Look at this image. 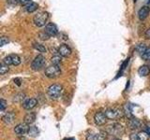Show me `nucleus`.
<instances>
[{
  "mask_svg": "<svg viewBox=\"0 0 150 140\" xmlns=\"http://www.w3.org/2000/svg\"><path fill=\"white\" fill-rule=\"evenodd\" d=\"M105 131L107 132V134L114 135V136H120V135H123L125 133L124 127L120 123H117L108 125Z\"/></svg>",
  "mask_w": 150,
  "mask_h": 140,
  "instance_id": "nucleus-1",
  "label": "nucleus"
},
{
  "mask_svg": "<svg viewBox=\"0 0 150 140\" xmlns=\"http://www.w3.org/2000/svg\"><path fill=\"white\" fill-rule=\"evenodd\" d=\"M62 91H63V88L61 85H59V84H53V85H51L48 88L47 93H48V95L51 99L56 100L60 97Z\"/></svg>",
  "mask_w": 150,
  "mask_h": 140,
  "instance_id": "nucleus-2",
  "label": "nucleus"
},
{
  "mask_svg": "<svg viewBox=\"0 0 150 140\" xmlns=\"http://www.w3.org/2000/svg\"><path fill=\"white\" fill-rule=\"evenodd\" d=\"M49 19V14L48 12H40V13H38L37 15L34 17L33 19V21H34V23L35 25L38 26V27H42L44 26L46 23H47V21H48Z\"/></svg>",
  "mask_w": 150,
  "mask_h": 140,
  "instance_id": "nucleus-3",
  "label": "nucleus"
},
{
  "mask_svg": "<svg viewBox=\"0 0 150 140\" xmlns=\"http://www.w3.org/2000/svg\"><path fill=\"white\" fill-rule=\"evenodd\" d=\"M60 74H61V70H60L59 65L53 64L45 69V76L47 78H54L56 77H58Z\"/></svg>",
  "mask_w": 150,
  "mask_h": 140,
  "instance_id": "nucleus-4",
  "label": "nucleus"
},
{
  "mask_svg": "<svg viewBox=\"0 0 150 140\" xmlns=\"http://www.w3.org/2000/svg\"><path fill=\"white\" fill-rule=\"evenodd\" d=\"M106 131H98V132H90L86 134V140H105L107 138Z\"/></svg>",
  "mask_w": 150,
  "mask_h": 140,
  "instance_id": "nucleus-5",
  "label": "nucleus"
},
{
  "mask_svg": "<svg viewBox=\"0 0 150 140\" xmlns=\"http://www.w3.org/2000/svg\"><path fill=\"white\" fill-rule=\"evenodd\" d=\"M45 64V57L43 55H38L35 57V59L33 60V62L31 64V68L35 71H38V70H40L42 67L44 66Z\"/></svg>",
  "mask_w": 150,
  "mask_h": 140,
  "instance_id": "nucleus-6",
  "label": "nucleus"
},
{
  "mask_svg": "<svg viewBox=\"0 0 150 140\" xmlns=\"http://www.w3.org/2000/svg\"><path fill=\"white\" fill-rule=\"evenodd\" d=\"M123 114H124V111L117 109V108H109L105 111V115L107 117V119H109V120H116V119L122 118Z\"/></svg>",
  "mask_w": 150,
  "mask_h": 140,
  "instance_id": "nucleus-7",
  "label": "nucleus"
},
{
  "mask_svg": "<svg viewBox=\"0 0 150 140\" xmlns=\"http://www.w3.org/2000/svg\"><path fill=\"white\" fill-rule=\"evenodd\" d=\"M28 130H29V127H28V125L25 123H20L15 126V128H14V133H15L18 136H22V135H25L26 133H28Z\"/></svg>",
  "mask_w": 150,
  "mask_h": 140,
  "instance_id": "nucleus-8",
  "label": "nucleus"
},
{
  "mask_svg": "<svg viewBox=\"0 0 150 140\" xmlns=\"http://www.w3.org/2000/svg\"><path fill=\"white\" fill-rule=\"evenodd\" d=\"M94 120H95V123L98 126L104 125L107 121V117L105 115V113L103 112H97L94 116Z\"/></svg>",
  "mask_w": 150,
  "mask_h": 140,
  "instance_id": "nucleus-9",
  "label": "nucleus"
},
{
  "mask_svg": "<svg viewBox=\"0 0 150 140\" xmlns=\"http://www.w3.org/2000/svg\"><path fill=\"white\" fill-rule=\"evenodd\" d=\"M44 32L46 33L47 35H49L50 36H54L57 35L58 30H57V27L53 22H50L48 24H46L45 26V30Z\"/></svg>",
  "mask_w": 150,
  "mask_h": 140,
  "instance_id": "nucleus-10",
  "label": "nucleus"
},
{
  "mask_svg": "<svg viewBox=\"0 0 150 140\" xmlns=\"http://www.w3.org/2000/svg\"><path fill=\"white\" fill-rule=\"evenodd\" d=\"M141 126H142V123L138 119L133 118V117L128 120V127L130 130H137L141 128Z\"/></svg>",
  "mask_w": 150,
  "mask_h": 140,
  "instance_id": "nucleus-11",
  "label": "nucleus"
},
{
  "mask_svg": "<svg viewBox=\"0 0 150 140\" xmlns=\"http://www.w3.org/2000/svg\"><path fill=\"white\" fill-rule=\"evenodd\" d=\"M38 105V100L36 98H30V99H27L23 103V107L26 110H30Z\"/></svg>",
  "mask_w": 150,
  "mask_h": 140,
  "instance_id": "nucleus-12",
  "label": "nucleus"
},
{
  "mask_svg": "<svg viewBox=\"0 0 150 140\" xmlns=\"http://www.w3.org/2000/svg\"><path fill=\"white\" fill-rule=\"evenodd\" d=\"M58 53L59 55L62 56V57H68V56L71 54V50H70V48L68 45L62 44V45H60L58 49Z\"/></svg>",
  "mask_w": 150,
  "mask_h": 140,
  "instance_id": "nucleus-13",
  "label": "nucleus"
},
{
  "mask_svg": "<svg viewBox=\"0 0 150 140\" xmlns=\"http://www.w3.org/2000/svg\"><path fill=\"white\" fill-rule=\"evenodd\" d=\"M148 15H149V8L147 6H144L143 8H141L140 10L138 11V17L141 21L145 20Z\"/></svg>",
  "mask_w": 150,
  "mask_h": 140,
  "instance_id": "nucleus-14",
  "label": "nucleus"
},
{
  "mask_svg": "<svg viewBox=\"0 0 150 140\" xmlns=\"http://www.w3.org/2000/svg\"><path fill=\"white\" fill-rule=\"evenodd\" d=\"M14 120H15V114L12 113V112H8L7 114H5L2 118V120L4 123L6 124H11Z\"/></svg>",
  "mask_w": 150,
  "mask_h": 140,
  "instance_id": "nucleus-15",
  "label": "nucleus"
},
{
  "mask_svg": "<svg viewBox=\"0 0 150 140\" xmlns=\"http://www.w3.org/2000/svg\"><path fill=\"white\" fill-rule=\"evenodd\" d=\"M149 73H150V68L148 65H142L138 70V74L141 77H146L149 75Z\"/></svg>",
  "mask_w": 150,
  "mask_h": 140,
  "instance_id": "nucleus-16",
  "label": "nucleus"
},
{
  "mask_svg": "<svg viewBox=\"0 0 150 140\" xmlns=\"http://www.w3.org/2000/svg\"><path fill=\"white\" fill-rule=\"evenodd\" d=\"M36 120V114L34 113V112H30V113H28L25 116V119H23V120H25V123L26 124H31L35 121Z\"/></svg>",
  "mask_w": 150,
  "mask_h": 140,
  "instance_id": "nucleus-17",
  "label": "nucleus"
},
{
  "mask_svg": "<svg viewBox=\"0 0 150 140\" xmlns=\"http://www.w3.org/2000/svg\"><path fill=\"white\" fill-rule=\"evenodd\" d=\"M38 8H39V5H38L37 3H35V2H31L30 4H28L27 6L25 7V9H26L27 12L32 13V12L36 11L38 9Z\"/></svg>",
  "mask_w": 150,
  "mask_h": 140,
  "instance_id": "nucleus-18",
  "label": "nucleus"
},
{
  "mask_svg": "<svg viewBox=\"0 0 150 140\" xmlns=\"http://www.w3.org/2000/svg\"><path fill=\"white\" fill-rule=\"evenodd\" d=\"M27 134L31 137H36L37 135L39 134V129H38L37 126H32V127H29Z\"/></svg>",
  "mask_w": 150,
  "mask_h": 140,
  "instance_id": "nucleus-19",
  "label": "nucleus"
},
{
  "mask_svg": "<svg viewBox=\"0 0 150 140\" xmlns=\"http://www.w3.org/2000/svg\"><path fill=\"white\" fill-rule=\"evenodd\" d=\"M147 50V47L145 46V44H138L137 46H136V50H137V52H139L141 55H143L145 51H146Z\"/></svg>",
  "mask_w": 150,
  "mask_h": 140,
  "instance_id": "nucleus-20",
  "label": "nucleus"
},
{
  "mask_svg": "<svg viewBox=\"0 0 150 140\" xmlns=\"http://www.w3.org/2000/svg\"><path fill=\"white\" fill-rule=\"evenodd\" d=\"M11 64L12 65H15V66H17V65H19L21 64V58L19 57L18 55L16 54H11Z\"/></svg>",
  "mask_w": 150,
  "mask_h": 140,
  "instance_id": "nucleus-21",
  "label": "nucleus"
},
{
  "mask_svg": "<svg viewBox=\"0 0 150 140\" xmlns=\"http://www.w3.org/2000/svg\"><path fill=\"white\" fill-rule=\"evenodd\" d=\"M123 111H124V114H126V116L128 117L129 119L130 118H132V113H131V108H130V106L129 105H126L124 106V108H123Z\"/></svg>",
  "mask_w": 150,
  "mask_h": 140,
  "instance_id": "nucleus-22",
  "label": "nucleus"
},
{
  "mask_svg": "<svg viewBox=\"0 0 150 140\" xmlns=\"http://www.w3.org/2000/svg\"><path fill=\"white\" fill-rule=\"evenodd\" d=\"M149 138V134L145 131H143V132H140L138 134V140H148Z\"/></svg>",
  "mask_w": 150,
  "mask_h": 140,
  "instance_id": "nucleus-23",
  "label": "nucleus"
},
{
  "mask_svg": "<svg viewBox=\"0 0 150 140\" xmlns=\"http://www.w3.org/2000/svg\"><path fill=\"white\" fill-rule=\"evenodd\" d=\"M33 47H34V49H36L37 50H39L40 52H46V51H47V49L45 48V47H44L43 45H41V44L34 43Z\"/></svg>",
  "mask_w": 150,
  "mask_h": 140,
  "instance_id": "nucleus-24",
  "label": "nucleus"
},
{
  "mask_svg": "<svg viewBox=\"0 0 150 140\" xmlns=\"http://www.w3.org/2000/svg\"><path fill=\"white\" fill-rule=\"evenodd\" d=\"M9 65H8V64H4L3 62H2V64H1V66H0V74L1 75H5L6 73H8V70H9Z\"/></svg>",
  "mask_w": 150,
  "mask_h": 140,
  "instance_id": "nucleus-25",
  "label": "nucleus"
},
{
  "mask_svg": "<svg viewBox=\"0 0 150 140\" xmlns=\"http://www.w3.org/2000/svg\"><path fill=\"white\" fill-rule=\"evenodd\" d=\"M61 55H55L54 56L53 58L51 59V62L53 64H56V65H59L61 64Z\"/></svg>",
  "mask_w": 150,
  "mask_h": 140,
  "instance_id": "nucleus-26",
  "label": "nucleus"
},
{
  "mask_svg": "<svg viewBox=\"0 0 150 140\" xmlns=\"http://www.w3.org/2000/svg\"><path fill=\"white\" fill-rule=\"evenodd\" d=\"M25 94L23 93H18V94H16L15 96H14L13 98V101L14 102H21L22 100L25 99Z\"/></svg>",
  "mask_w": 150,
  "mask_h": 140,
  "instance_id": "nucleus-27",
  "label": "nucleus"
},
{
  "mask_svg": "<svg viewBox=\"0 0 150 140\" xmlns=\"http://www.w3.org/2000/svg\"><path fill=\"white\" fill-rule=\"evenodd\" d=\"M3 63L8 64V65H12V64H11V55L6 56V57L3 59Z\"/></svg>",
  "mask_w": 150,
  "mask_h": 140,
  "instance_id": "nucleus-28",
  "label": "nucleus"
},
{
  "mask_svg": "<svg viewBox=\"0 0 150 140\" xmlns=\"http://www.w3.org/2000/svg\"><path fill=\"white\" fill-rule=\"evenodd\" d=\"M142 57L144 60L145 61H147V60H150V49H147L146 51L142 55Z\"/></svg>",
  "mask_w": 150,
  "mask_h": 140,
  "instance_id": "nucleus-29",
  "label": "nucleus"
},
{
  "mask_svg": "<svg viewBox=\"0 0 150 140\" xmlns=\"http://www.w3.org/2000/svg\"><path fill=\"white\" fill-rule=\"evenodd\" d=\"M9 42V39L6 36H2L1 39H0V46H5L6 44H8Z\"/></svg>",
  "mask_w": 150,
  "mask_h": 140,
  "instance_id": "nucleus-30",
  "label": "nucleus"
},
{
  "mask_svg": "<svg viewBox=\"0 0 150 140\" xmlns=\"http://www.w3.org/2000/svg\"><path fill=\"white\" fill-rule=\"evenodd\" d=\"M39 36H40V38H41L42 40H47V39H49V37H50V36H49V35H47L45 32H43V33H40Z\"/></svg>",
  "mask_w": 150,
  "mask_h": 140,
  "instance_id": "nucleus-31",
  "label": "nucleus"
},
{
  "mask_svg": "<svg viewBox=\"0 0 150 140\" xmlns=\"http://www.w3.org/2000/svg\"><path fill=\"white\" fill-rule=\"evenodd\" d=\"M6 106H7V102L4 99H1V101H0V108H1V111H4Z\"/></svg>",
  "mask_w": 150,
  "mask_h": 140,
  "instance_id": "nucleus-32",
  "label": "nucleus"
},
{
  "mask_svg": "<svg viewBox=\"0 0 150 140\" xmlns=\"http://www.w3.org/2000/svg\"><path fill=\"white\" fill-rule=\"evenodd\" d=\"M7 3L8 5H11V6H15V5H17L19 2V0H7Z\"/></svg>",
  "mask_w": 150,
  "mask_h": 140,
  "instance_id": "nucleus-33",
  "label": "nucleus"
},
{
  "mask_svg": "<svg viewBox=\"0 0 150 140\" xmlns=\"http://www.w3.org/2000/svg\"><path fill=\"white\" fill-rule=\"evenodd\" d=\"M19 2H20L22 5H23V6H27V5L28 4H30L32 1H31V0H19Z\"/></svg>",
  "mask_w": 150,
  "mask_h": 140,
  "instance_id": "nucleus-34",
  "label": "nucleus"
},
{
  "mask_svg": "<svg viewBox=\"0 0 150 140\" xmlns=\"http://www.w3.org/2000/svg\"><path fill=\"white\" fill-rule=\"evenodd\" d=\"M129 139L130 140H138V134H135V133L131 134L129 135Z\"/></svg>",
  "mask_w": 150,
  "mask_h": 140,
  "instance_id": "nucleus-35",
  "label": "nucleus"
},
{
  "mask_svg": "<svg viewBox=\"0 0 150 140\" xmlns=\"http://www.w3.org/2000/svg\"><path fill=\"white\" fill-rule=\"evenodd\" d=\"M145 36H146V38L150 39V28H148L146 32H145Z\"/></svg>",
  "mask_w": 150,
  "mask_h": 140,
  "instance_id": "nucleus-36",
  "label": "nucleus"
},
{
  "mask_svg": "<svg viewBox=\"0 0 150 140\" xmlns=\"http://www.w3.org/2000/svg\"><path fill=\"white\" fill-rule=\"evenodd\" d=\"M14 82H15L18 86L21 85V79L20 78H15V79H14Z\"/></svg>",
  "mask_w": 150,
  "mask_h": 140,
  "instance_id": "nucleus-37",
  "label": "nucleus"
},
{
  "mask_svg": "<svg viewBox=\"0 0 150 140\" xmlns=\"http://www.w3.org/2000/svg\"><path fill=\"white\" fill-rule=\"evenodd\" d=\"M65 140H75L74 138H67V139H65Z\"/></svg>",
  "mask_w": 150,
  "mask_h": 140,
  "instance_id": "nucleus-38",
  "label": "nucleus"
},
{
  "mask_svg": "<svg viewBox=\"0 0 150 140\" xmlns=\"http://www.w3.org/2000/svg\"><path fill=\"white\" fill-rule=\"evenodd\" d=\"M112 140H121V139H118V138H114V139H112Z\"/></svg>",
  "mask_w": 150,
  "mask_h": 140,
  "instance_id": "nucleus-39",
  "label": "nucleus"
},
{
  "mask_svg": "<svg viewBox=\"0 0 150 140\" xmlns=\"http://www.w3.org/2000/svg\"><path fill=\"white\" fill-rule=\"evenodd\" d=\"M149 2H150V0H149Z\"/></svg>",
  "mask_w": 150,
  "mask_h": 140,
  "instance_id": "nucleus-40",
  "label": "nucleus"
}]
</instances>
